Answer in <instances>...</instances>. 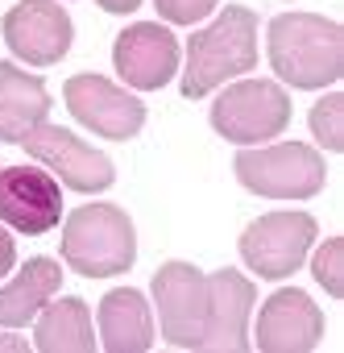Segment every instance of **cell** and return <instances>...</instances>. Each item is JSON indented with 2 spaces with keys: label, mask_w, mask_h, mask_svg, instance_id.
<instances>
[{
  "label": "cell",
  "mask_w": 344,
  "mask_h": 353,
  "mask_svg": "<svg viewBox=\"0 0 344 353\" xmlns=\"http://www.w3.org/2000/svg\"><path fill=\"white\" fill-rule=\"evenodd\" d=\"M153 303L162 320V341L191 353H245L249 312L257 287L241 270H195L191 262H162L153 270Z\"/></svg>",
  "instance_id": "cell-1"
},
{
  "label": "cell",
  "mask_w": 344,
  "mask_h": 353,
  "mask_svg": "<svg viewBox=\"0 0 344 353\" xmlns=\"http://www.w3.org/2000/svg\"><path fill=\"white\" fill-rule=\"evenodd\" d=\"M270 63L290 88H332L344 75V30L319 13H278L270 21Z\"/></svg>",
  "instance_id": "cell-2"
},
{
  "label": "cell",
  "mask_w": 344,
  "mask_h": 353,
  "mask_svg": "<svg viewBox=\"0 0 344 353\" xmlns=\"http://www.w3.org/2000/svg\"><path fill=\"white\" fill-rule=\"evenodd\" d=\"M257 67V13L245 5L220 9V17L187 38V67H183V96L204 100L212 88L245 75Z\"/></svg>",
  "instance_id": "cell-3"
},
{
  "label": "cell",
  "mask_w": 344,
  "mask_h": 353,
  "mask_svg": "<svg viewBox=\"0 0 344 353\" xmlns=\"http://www.w3.org/2000/svg\"><path fill=\"white\" fill-rule=\"evenodd\" d=\"M63 258L83 279H112L137 262V229L116 204H79L63 225Z\"/></svg>",
  "instance_id": "cell-4"
},
{
  "label": "cell",
  "mask_w": 344,
  "mask_h": 353,
  "mask_svg": "<svg viewBox=\"0 0 344 353\" xmlns=\"http://www.w3.org/2000/svg\"><path fill=\"white\" fill-rule=\"evenodd\" d=\"M233 170H237V183L261 200H311L327 183V166L307 141L241 150L233 158Z\"/></svg>",
  "instance_id": "cell-5"
},
{
  "label": "cell",
  "mask_w": 344,
  "mask_h": 353,
  "mask_svg": "<svg viewBox=\"0 0 344 353\" xmlns=\"http://www.w3.org/2000/svg\"><path fill=\"white\" fill-rule=\"evenodd\" d=\"M290 125V96L274 79H241L212 100V129L233 145H261Z\"/></svg>",
  "instance_id": "cell-6"
},
{
  "label": "cell",
  "mask_w": 344,
  "mask_h": 353,
  "mask_svg": "<svg viewBox=\"0 0 344 353\" xmlns=\"http://www.w3.org/2000/svg\"><path fill=\"white\" fill-rule=\"evenodd\" d=\"M21 150L42 162L46 170H54V179L71 192H83V196H100L116 183V166L104 150L87 145L83 137H75L71 129L63 125H50L42 121L38 129H30L21 137Z\"/></svg>",
  "instance_id": "cell-7"
},
{
  "label": "cell",
  "mask_w": 344,
  "mask_h": 353,
  "mask_svg": "<svg viewBox=\"0 0 344 353\" xmlns=\"http://www.w3.org/2000/svg\"><path fill=\"white\" fill-rule=\"evenodd\" d=\"M319 225L311 212H266L241 233V258L257 279H286L303 270Z\"/></svg>",
  "instance_id": "cell-8"
},
{
  "label": "cell",
  "mask_w": 344,
  "mask_h": 353,
  "mask_svg": "<svg viewBox=\"0 0 344 353\" xmlns=\"http://www.w3.org/2000/svg\"><path fill=\"white\" fill-rule=\"evenodd\" d=\"M63 96H67L71 117L83 129H92L96 137L133 141L145 129V104L133 92L116 88L112 79H104V75H71Z\"/></svg>",
  "instance_id": "cell-9"
},
{
  "label": "cell",
  "mask_w": 344,
  "mask_h": 353,
  "mask_svg": "<svg viewBox=\"0 0 344 353\" xmlns=\"http://www.w3.org/2000/svg\"><path fill=\"white\" fill-rule=\"evenodd\" d=\"M5 46L13 50V59L30 63V67H54L67 59L71 42H75V26L71 13L50 0H21L5 13L0 21Z\"/></svg>",
  "instance_id": "cell-10"
},
{
  "label": "cell",
  "mask_w": 344,
  "mask_h": 353,
  "mask_svg": "<svg viewBox=\"0 0 344 353\" xmlns=\"http://www.w3.org/2000/svg\"><path fill=\"white\" fill-rule=\"evenodd\" d=\"M63 221V188L38 166H0V225L42 237Z\"/></svg>",
  "instance_id": "cell-11"
},
{
  "label": "cell",
  "mask_w": 344,
  "mask_h": 353,
  "mask_svg": "<svg viewBox=\"0 0 344 353\" xmlns=\"http://www.w3.org/2000/svg\"><path fill=\"white\" fill-rule=\"evenodd\" d=\"M112 67L129 88L158 92L179 75V38L158 21H137L116 34Z\"/></svg>",
  "instance_id": "cell-12"
},
{
  "label": "cell",
  "mask_w": 344,
  "mask_h": 353,
  "mask_svg": "<svg viewBox=\"0 0 344 353\" xmlns=\"http://www.w3.org/2000/svg\"><path fill=\"white\" fill-rule=\"evenodd\" d=\"M319 341H323V312L307 291L282 287L261 303L253 341L261 353H311L319 349Z\"/></svg>",
  "instance_id": "cell-13"
},
{
  "label": "cell",
  "mask_w": 344,
  "mask_h": 353,
  "mask_svg": "<svg viewBox=\"0 0 344 353\" xmlns=\"http://www.w3.org/2000/svg\"><path fill=\"white\" fill-rule=\"evenodd\" d=\"M108 353H149L153 349V316L137 287H116L100 299V336Z\"/></svg>",
  "instance_id": "cell-14"
},
{
  "label": "cell",
  "mask_w": 344,
  "mask_h": 353,
  "mask_svg": "<svg viewBox=\"0 0 344 353\" xmlns=\"http://www.w3.org/2000/svg\"><path fill=\"white\" fill-rule=\"evenodd\" d=\"M50 121V92L17 63H0V141L21 145L30 129Z\"/></svg>",
  "instance_id": "cell-15"
},
{
  "label": "cell",
  "mask_w": 344,
  "mask_h": 353,
  "mask_svg": "<svg viewBox=\"0 0 344 353\" xmlns=\"http://www.w3.org/2000/svg\"><path fill=\"white\" fill-rule=\"evenodd\" d=\"M63 287V270L54 258H30L13 283L0 287V328H25Z\"/></svg>",
  "instance_id": "cell-16"
},
{
  "label": "cell",
  "mask_w": 344,
  "mask_h": 353,
  "mask_svg": "<svg viewBox=\"0 0 344 353\" xmlns=\"http://www.w3.org/2000/svg\"><path fill=\"white\" fill-rule=\"evenodd\" d=\"M34 320H38L34 349H42V353H92L100 345L92 332V312L79 295L46 303Z\"/></svg>",
  "instance_id": "cell-17"
},
{
  "label": "cell",
  "mask_w": 344,
  "mask_h": 353,
  "mask_svg": "<svg viewBox=\"0 0 344 353\" xmlns=\"http://www.w3.org/2000/svg\"><path fill=\"white\" fill-rule=\"evenodd\" d=\"M311 137H315L323 150H332V154L344 150V96H340V92H327V96L311 108Z\"/></svg>",
  "instance_id": "cell-18"
},
{
  "label": "cell",
  "mask_w": 344,
  "mask_h": 353,
  "mask_svg": "<svg viewBox=\"0 0 344 353\" xmlns=\"http://www.w3.org/2000/svg\"><path fill=\"white\" fill-rule=\"evenodd\" d=\"M340 254H344V245H340V237H332V241H323L319 245V254H315V262H311V274H315V283L332 295V299H340L344 295V279H340Z\"/></svg>",
  "instance_id": "cell-19"
},
{
  "label": "cell",
  "mask_w": 344,
  "mask_h": 353,
  "mask_svg": "<svg viewBox=\"0 0 344 353\" xmlns=\"http://www.w3.org/2000/svg\"><path fill=\"white\" fill-rule=\"evenodd\" d=\"M216 5H220V0H153L158 17L170 21V26H195V21H204Z\"/></svg>",
  "instance_id": "cell-20"
},
{
  "label": "cell",
  "mask_w": 344,
  "mask_h": 353,
  "mask_svg": "<svg viewBox=\"0 0 344 353\" xmlns=\"http://www.w3.org/2000/svg\"><path fill=\"white\" fill-rule=\"evenodd\" d=\"M13 262H17V241L9 237V229H5V225H0V279L13 270Z\"/></svg>",
  "instance_id": "cell-21"
},
{
  "label": "cell",
  "mask_w": 344,
  "mask_h": 353,
  "mask_svg": "<svg viewBox=\"0 0 344 353\" xmlns=\"http://www.w3.org/2000/svg\"><path fill=\"white\" fill-rule=\"evenodd\" d=\"M96 5H100L104 13H133L141 0H96Z\"/></svg>",
  "instance_id": "cell-22"
},
{
  "label": "cell",
  "mask_w": 344,
  "mask_h": 353,
  "mask_svg": "<svg viewBox=\"0 0 344 353\" xmlns=\"http://www.w3.org/2000/svg\"><path fill=\"white\" fill-rule=\"evenodd\" d=\"M0 349H13V353H21V349H30L25 341H17V336H0Z\"/></svg>",
  "instance_id": "cell-23"
}]
</instances>
